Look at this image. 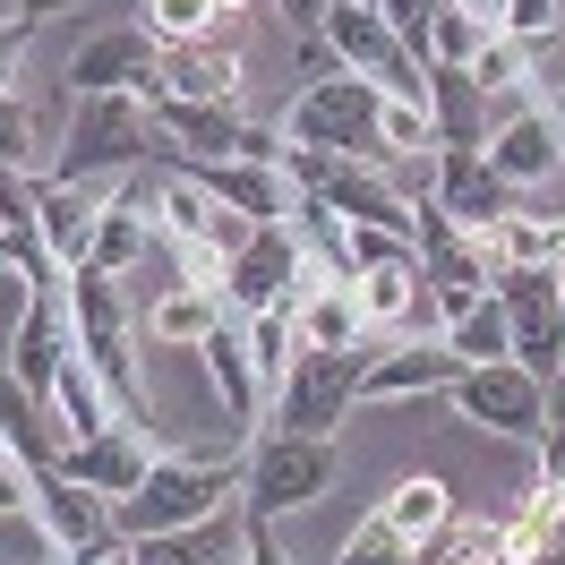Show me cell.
Returning <instances> with one entry per match:
<instances>
[{
	"label": "cell",
	"instance_id": "obj_1",
	"mask_svg": "<svg viewBox=\"0 0 565 565\" xmlns=\"http://www.w3.org/2000/svg\"><path fill=\"white\" fill-rule=\"evenodd\" d=\"M241 462H248V437H232L223 455H163L146 462V480L120 505H111V531L120 540H154V531H180V523H206L223 505H241Z\"/></svg>",
	"mask_w": 565,
	"mask_h": 565
},
{
	"label": "cell",
	"instance_id": "obj_2",
	"mask_svg": "<svg viewBox=\"0 0 565 565\" xmlns=\"http://www.w3.org/2000/svg\"><path fill=\"white\" fill-rule=\"evenodd\" d=\"M70 343H77V360L104 377V394L120 403V420H146L138 318H129V291H120V275H95V266H77V275H70Z\"/></svg>",
	"mask_w": 565,
	"mask_h": 565
},
{
	"label": "cell",
	"instance_id": "obj_3",
	"mask_svg": "<svg viewBox=\"0 0 565 565\" xmlns=\"http://www.w3.org/2000/svg\"><path fill=\"white\" fill-rule=\"evenodd\" d=\"M146 163H163L154 104H138V95H70V129H61V163H52V180L146 172Z\"/></svg>",
	"mask_w": 565,
	"mask_h": 565
},
{
	"label": "cell",
	"instance_id": "obj_4",
	"mask_svg": "<svg viewBox=\"0 0 565 565\" xmlns=\"http://www.w3.org/2000/svg\"><path fill=\"white\" fill-rule=\"evenodd\" d=\"M334 489V437H291V428H257L241 462V514L248 523H282L300 505Z\"/></svg>",
	"mask_w": 565,
	"mask_h": 565
},
{
	"label": "cell",
	"instance_id": "obj_5",
	"mask_svg": "<svg viewBox=\"0 0 565 565\" xmlns=\"http://www.w3.org/2000/svg\"><path fill=\"white\" fill-rule=\"evenodd\" d=\"M377 104H386V95H377L369 77L334 70V77H309L275 129H282V146H326V154H352V163H386V146H377Z\"/></svg>",
	"mask_w": 565,
	"mask_h": 565
},
{
	"label": "cell",
	"instance_id": "obj_6",
	"mask_svg": "<svg viewBox=\"0 0 565 565\" xmlns=\"http://www.w3.org/2000/svg\"><path fill=\"white\" fill-rule=\"evenodd\" d=\"M360 369L369 352H300L282 394L266 403V428H291V437H334V428L360 412Z\"/></svg>",
	"mask_w": 565,
	"mask_h": 565
},
{
	"label": "cell",
	"instance_id": "obj_7",
	"mask_svg": "<svg viewBox=\"0 0 565 565\" xmlns=\"http://www.w3.org/2000/svg\"><path fill=\"white\" fill-rule=\"evenodd\" d=\"M489 291H497V309H505L514 360H523L531 377H557L565 369V275L557 266H505Z\"/></svg>",
	"mask_w": 565,
	"mask_h": 565
},
{
	"label": "cell",
	"instance_id": "obj_8",
	"mask_svg": "<svg viewBox=\"0 0 565 565\" xmlns=\"http://www.w3.org/2000/svg\"><path fill=\"white\" fill-rule=\"evenodd\" d=\"M120 189H129V172H95V180H52V172H35L43 257H52L61 275H77V266L95 257V232H104V214L120 206Z\"/></svg>",
	"mask_w": 565,
	"mask_h": 565
},
{
	"label": "cell",
	"instance_id": "obj_9",
	"mask_svg": "<svg viewBox=\"0 0 565 565\" xmlns=\"http://www.w3.org/2000/svg\"><path fill=\"white\" fill-rule=\"evenodd\" d=\"M455 412L480 420L489 437H514V446H540L548 428V377H531L523 360H489V369H462L455 386Z\"/></svg>",
	"mask_w": 565,
	"mask_h": 565
},
{
	"label": "cell",
	"instance_id": "obj_10",
	"mask_svg": "<svg viewBox=\"0 0 565 565\" xmlns=\"http://www.w3.org/2000/svg\"><path fill=\"white\" fill-rule=\"evenodd\" d=\"M61 360H70V275L52 282H26V300H18V326H9V377L52 403V377H61Z\"/></svg>",
	"mask_w": 565,
	"mask_h": 565
},
{
	"label": "cell",
	"instance_id": "obj_11",
	"mask_svg": "<svg viewBox=\"0 0 565 565\" xmlns=\"http://www.w3.org/2000/svg\"><path fill=\"white\" fill-rule=\"evenodd\" d=\"M70 95H138V104H154L163 95V43L146 35L138 18L86 35L70 52Z\"/></svg>",
	"mask_w": 565,
	"mask_h": 565
},
{
	"label": "cell",
	"instance_id": "obj_12",
	"mask_svg": "<svg viewBox=\"0 0 565 565\" xmlns=\"http://www.w3.org/2000/svg\"><path fill=\"white\" fill-rule=\"evenodd\" d=\"M154 455H163V437H154L146 420H111L104 437L61 446V455H52V471H61V480H77V489H95L104 505H120V497L146 480V462H154Z\"/></svg>",
	"mask_w": 565,
	"mask_h": 565
},
{
	"label": "cell",
	"instance_id": "obj_13",
	"mask_svg": "<svg viewBox=\"0 0 565 565\" xmlns=\"http://www.w3.org/2000/svg\"><path fill=\"white\" fill-rule=\"evenodd\" d=\"M489 172L505 180V189H540V180H557L565 172V104H523L514 120H497L489 129Z\"/></svg>",
	"mask_w": 565,
	"mask_h": 565
},
{
	"label": "cell",
	"instance_id": "obj_14",
	"mask_svg": "<svg viewBox=\"0 0 565 565\" xmlns=\"http://www.w3.org/2000/svg\"><path fill=\"white\" fill-rule=\"evenodd\" d=\"M300 266H309L300 232H291V223H257V232H248V248L223 266V309H232V318H248V309H275V300H291Z\"/></svg>",
	"mask_w": 565,
	"mask_h": 565
},
{
	"label": "cell",
	"instance_id": "obj_15",
	"mask_svg": "<svg viewBox=\"0 0 565 565\" xmlns=\"http://www.w3.org/2000/svg\"><path fill=\"white\" fill-rule=\"evenodd\" d=\"M35 523L52 531V548H70V557H86V565H104V557H120L129 540L111 531V505L95 489H77V480H61L52 462L35 471Z\"/></svg>",
	"mask_w": 565,
	"mask_h": 565
},
{
	"label": "cell",
	"instance_id": "obj_16",
	"mask_svg": "<svg viewBox=\"0 0 565 565\" xmlns=\"http://www.w3.org/2000/svg\"><path fill=\"white\" fill-rule=\"evenodd\" d=\"M291 326H300V352H369V326H360V300L343 275H326L318 257L291 282Z\"/></svg>",
	"mask_w": 565,
	"mask_h": 565
},
{
	"label": "cell",
	"instance_id": "obj_17",
	"mask_svg": "<svg viewBox=\"0 0 565 565\" xmlns=\"http://www.w3.org/2000/svg\"><path fill=\"white\" fill-rule=\"evenodd\" d=\"M428 206H446L462 232H497L505 214L523 206V189H505L480 146H437V198H428Z\"/></svg>",
	"mask_w": 565,
	"mask_h": 565
},
{
	"label": "cell",
	"instance_id": "obj_18",
	"mask_svg": "<svg viewBox=\"0 0 565 565\" xmlns=\"http://www.w3.org/2000/svg\"><path fill=\"white\" fill-rule=\"evenodd\" d=\"M462 377V360L446 343H394V352H369L360 369V412H386V403H428Z\"/></svg>",
	"mask_w": 565,
	"mask_h": 565
},
{
	"label": "cell",
	"instance_id": "obj_19",
	"mask_svg": "<svg viewBox=\"0 0 565 565\" xmlns=\"http://www.w3.org/2000/svg\"><path fill=\"white\" fill-rule=\"evenodd\" d=\"M241 86H248V61H241V43H163V95L172 104H241Z\"/></svg>",
	"mask_w": 565,
	"mask_h": 565
},
{
	"label": "cell",
	"instance_id": "obj_20",
	"mask_svg": "<svg viewBox=\"0 0 565 565\" xmlns=\"http://www.w3.org/2000/svg\"><path fill=\"white\" fill-rule=\"evenodd\" d=\"M180 172L198 180L206 198H223L232 214H248V223H291V180H282V163H180Z\"/></svg>",
	"mask_w": 565,
	"mask_h": 565
},
{
	"label": "cell",
	"instance_id": "obj_21",
	"mask_svg": "<svg viewBox=\"0 0 565 565\" xmlns=\"http://www.w3.org/2000/svg\"><path fill=\"white\" fill-rule=\"evenodd\" d=\"M120 420V403L104 394V377L77 360V343H70V360H61V377H52V403H43V428H52V455L61 446H77V437H104V428Z\"/></svg>",
	"mask_w": 565,
	"mask_h": 565
},
{
	"label": "cell",
	"instance_id": "obj_22",
	"mask_svg": "<svg viewBox=\"0 0 565 565\" xmlns=\"http://www.w3.org/2000/svg\"><path fill=\"white\" fill-rule=\"evenodd\" d=\"M198 360H206L214 394H223V412H232V437H257V420H266V394H257V369H248V326L223 318L198 343Z\"/></svg>",
	"mask_w": 565,
	"mask_h": 565
},
{
	"label": "cell",
	"instance_id": "obj_23",
	"mask_svg": "<svg viewBox=\"0 0 565 565\" xmlns=\"http://www.w3.org/2000/svg\"><path fill=\"white\" fill-rule=\"evenodd\" d=\"M241 531H248V514H241V505H223V514H206V523L129 540V557H138V565H241Z\"/></svg>",
	"mask_w": 565,
	"mask_h": 565
},
{
	"label": "cell",
	"instance_id": "obj_24",
	"mask_svg": "<svg viewBox=\"0 0 565 565\" xmlns=\"http://www.w3.org/2000/svg\"><path fill=\"white\" fill-rule=\"evenodd\" d=\"M428 129L437 146H489V95L471 86V70H428Z\"/></svg>",
	"mask_w": 565,
	"mask_h": 565
},
{
	"label": "cell",
	"instance_id": "obj_25",
	"mask_svg": "<svg viewBox=\"0 0 565 565\" xmlns=\"http://www.w3.org/2000/svg\"><path fill=\"white\" fill-rule=\"evenodd\" d=\"M437 343L462 360V369H489V360H514V334H505V309H497V291L480 300H462L455 318L437 326Z\"/></svg>",
	"mask_w": 565,
	"mask_h": 565
},
{
	"label": "cell",
	"instance_id": "obj_26",
	"mask_svg": "<svg viewBox=\"0 0 565 565\" xmlns=\"http://www.w3.org/2000/svg\"><path fill=\"white\" fill-rule=\"evenodd\" d=\"M223 318H232V309H223V291L172 282V291H163V300L146 309V334H154V343H180V352H198V343H206V334H214Z\"/></svg>",
	"mask_w": 565,
	"mask_h": 565
},
{
	"label": "cell",
	"instance_id": "obj_27",
	"mask_svg": "<svg viewBox=\"0 0 565 565\" xmlns=\"http://www.w3.org/2000/svg\"><path fill=\"white\" fill-rule=\"evenodd\" d=\"M248 369H257V394L275 403L282 377H291V360H300V326H291V300H275V309H248Z\"/></svg>",
	"mask_w": 565,
	"mask_h": 565
},
{
	"label": "cell",
	"instance_id": "obj_28",
	"mask_svg": "<svg viewBox=\"0 0 565 565\" xmlns=\"http://www.w3.org/2000/svg\"><path fill=\"white\" fill-rule=\"evenodd\" d=\"M403 540H437V531L455 523V489L437 480V471H412V480H394L386 489V505H377Z\"/></svg>",
	"mask_w": 565,
	"mask_h": 565
},
{
	"label": "cell",
	"instance_id": "obj_29",
	"mask_svg": "<svg viewBox=\"0 0 565 565\" xmlns=\"http://www.w3.org/2000/svg\"><path fill=\"white\" fill-rule=\"evenodd\" d=\"M557 531H565V523H557V497L531 489V497H523V514H505V523H497V565H531L548 540H557Z\"/></svg>",
	"mask_w": 565,
	"mask_h": 565
},
{
	"label": "cell",
	"instance_id": "obj_30",
	"mask_svg": "<svg viewBox=\"0 0 565 565\" xmlns=\"http://www.w3.org/2000/svg\"><path fill=\"white\" fill-rule=\"evenodd\" d=\"M489 35H497L489 18H471V9H455V0H446V9H437V26H428V70H471Z\"/></svg>",
	"mask_w": 565,
	"mask_h": 565
},
{
	"label": "cell",
	"instance_id": "obj_31",
	"mask_svg": "<svg viewBox=\"0 0 565 565\" xmlns=\"http://www.w3.org/2000/svg\"><path fill=\"white\" fill-rule=\"evenodd\" d=\"M138 26L154 43H206L214 26H223V0H146Z\"/></svg>",
	"mask_w": 565,
	"mask_h": 565
},
{
	"label": "cell",
	"instance_id": "obj_32",
	"mask_svg": "<svg viewBox=\"0 0 565 565\" xmlns=\"http://www.w3.org/2000/svg\"><path fill=\"white\" fill-rule=\"evenodd\" d=\"M471 86H480L489 104L523 95V86H531V52H523V43H505V35H489V43H480V61H471Z\"/></svg>",
	"mask_w": 565,
	"mask_h": 565
},
{
	"label": "cell",
	"instance_id": "obj_33",
	"mask_svg": "<svg viewBox=\"0 0 565 565\" xmlns=\"http://www.w3.org/2000/svg\"><path fill=\"white\" fill-rule=\"evenodd\" d=\"M0 172H43V138H35V111L18 104V95H0Z\"/></svg>",
	"mask_w": 565,
	"mask_h": 565
},
{
	"label": "cell",
	"instance_id": "obj_34",
	"mask_svg": "<svg viewBox=\"0 0 565 565\" xmlns=\"http://www.w3.org/2000/svg\"><path fill=\"white\" fill-rule=\"evenodd\" d=\"M377 146H386V163H403V154H428L437 146V129H428V111L420 104H377Z\"/></svg>",
	"mask_w": 565,
	"mask_h": 565
},
{
	"label": "cell",
	"instance_id": "obj_35",
	"mask_svg": "<svg viewBox=\"0 0 565 565\" xmlns=\"http://www.w3.org/2000/svg\"><path fill=\"white\" fill-rule=\"evenodd\" d=\"M557 26H565V0H497V35L523 43V52H531V43H548Z\"/></svg>",
	"mask_w": 565,
	"mask_h": 565
},
{
	"label": "cell",
	"instance_id": "obj_36",
	"mask_svg": "<svg viewBox=\"0 0 565 565\" xmlns=\"http://www.w3.org/2000/svg\"><path fill=\"white\" fill-rule=\"evenodd\" d=\"M403 548H412V540H403L386 514H360V523L343 531V557L334 565H403Z\"/></svg>",
	"mask_w": 565,
	"mask_h": 565
},
{
	"label": "cell",
	"instance_id": "obj_37",
	"mask_svg": "<svg viewBox=\"0 0 565 565\" xmlns=\"http://www.w3.org/2000/svg\"><path fill=\"white\" fill-rule=\"evenodd\" d=\"M377 9H386L394 43H403V52L428 70V26H437V9H446V0H377Z\"/></svg>",
	"mask_w": 565,
	"mask_h": 565
},
{
	"label": "cell",
	"instance_id": "obj_38",
	"mask_svg": "<svg viewBox=\"0 0 565 565\" xmlns=\"http://www.w3.org/2000/svg\"><path fill=\"white\" fill-rule=\"evenodd\" d=\"M35 471L43 462H26L18 446H0V514H35Z\"/></svg>",
	"mask_w": 565,
	"mask_h": 565
},
{
	"label": "cell",
	"instance_id": "obj_39",
	"mask_svg": "<svg viewBox=\"0 0 565 565\" xmlns=\"http://www.w3.org/2000/svg\"><path fill=\"white\" fill-rule=\"evenodd\" d=\"M26 35H35L26 18H0V95H9V86H18V70H26Z\"/></svg>",
	"mask_w": 565,
	"mask_h": 565
},
{
	"label": "cell",
	"instance_id": "obj_40",
	"mask_svg": "<svg viewBox=\"0 0 565 565\" xmlns=\"http://www.w3.org/2000/svg\"><path fill=\"white\" fill-rule=\"evenodd\" d=\"M241 565H291V548L275 540V523H248L241 531Z\"/></svg>",
	"mask_w": 565,
	"mask_h": 565
},
{
	"label": "cell",
	"instance_id": "obj_41",
	"mask_svg": "<svg viewBox=\"0 0 565 565\" xmlns=\"http://www.w3.org/2000/svg\"><path fill=\"white\" fill-rule=\"evenodd\" d=\"M275 9H282V26H291V35H318L334 0H275Z\"/></svg>",
	"mask_w": 565,
	"mask_h": 565
},
{
	"label": "cell",
	"instance_id": "obj_42",
	"mask_svg": "<svg viewBox=\"0 0 565 565\" xmlns=\"http://www.w3.org/2000/svg\"><path fill=\"white\" fill-rule=\"evenodd\" d=\"M61 9H77V0H18V18H26V26H43V18H61Z\"/></svg>",
	"mask_w": 565,
	"mask_h": 565
},
{
	"label": "cell",
	"instance_id": "obj_43",
	"mask_svg": "<svg viewBox=\"0 0 565 565\" xmlns=\"http://www.w3.org/2000/svg\"><path fill=\"white\" fill-rule=\"evenodd\" d=\"M531 565H565V531H557V540H548V548H540Z\"/></svg>",
	"mask_w": 565,
	"mask_h": 565
},
{
	"label": "cell",
	"instance_id": "obj_44",
	"mask_svg": "<svg viewBox=\"0 0 565 565\" xmlns=\"http://www.w3.org/2000/svg\"><path fill=\"white\" fill-rule=\"evenodd\" d=\"M455 9H471V18H489V26H497V0H455Z\"/></svg>",
	"mask_w": 565,
	"mask_h": 565
},
{
	"label": "cell",
	"instance_id": "obj_45",
	"mask_svg": "<svg viewBox=\"0 0 565 565\" xmlns=\"http://www.w3.org/2000/svg\"><path fill=\"white\" fill-rule=\"evenodd\" d=\"M548 497H557V523H565V480H548Z\"/></svg>",
	"mask_w": 565,
	"mask_h": 565
},
{
	"label": "cell",
	"instance_id": "obj_46",
	"mask_svg": "<svg viewBox=\"0 0 565 565\" xmlns=\"http://www.w3.org/2000/svg\"><path fill=\"white\" fill-rule=\"evenodd\" d=\"M104 565H138V557H129V548H120V557H104Z\"/></svg>",
	"mask_w": 565,
	"mask_h": 565
},
{
	"label": "cell",
	"instance_id": "obj_47",
	"mask_svg": "<svg viewBox=\"0 0 565 565\" xmlns=\"http://www.w3.org/2000/svg\"><path fill=\"white\" fill-rule=\"evenodd\" d=\"M0 266H9V241H0Z\"/></svg>",
	"mask_w": 565,
	"mask_h": 565
},
{
	"label": "cell",
	"instance_id": "obj_48",
	"mask_svg": "<svg viewBox=\"0 0 565 565\" xmlns=\"http://www.w3.org/2000/svg\"><path fill=\"white\" fill-rule=\"evenodd\" d=\"M360 9H377V0H360Z\"/></svg>",
	"mask_w": 565,
	"mask_h": 565
}]
</instances>
